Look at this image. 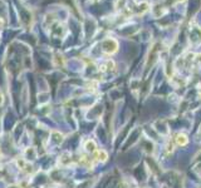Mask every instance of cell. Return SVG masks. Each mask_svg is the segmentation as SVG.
<instances>
[{"label": "cell", "instance_id": "8992f818", "mask_svg": "<svg viewBox=\"0 0 201 188\" xmlns=\"http://www.w3.org/2000/svg\"><path fill=\"white\" fill-rule=\"evenodd\" d=\"M3 100H4V97H3V94L0 93V105L3 104Z\"/></svg>", "mask_w": 201, "mask_h": 188}, {"label": "cell", "instance_id": "52a82bcc", "mask_svg": "<svg viewBox=\"0 0 201 188\" xmlns=\"http://www.w3.org/2000/svg\"><path fill=\"white\" fill-rule=\"evenodd\" d=\"M179 2H185V0H179Z\"/></svg>", "mask_w": 201, "mask_h": 188}, {"label": "cell", "instance_id": "3957f363", "mask_svg": "<svg viewBox=\"0 0 201 188\" xmlns=\"http://www.w3.org/2000/svg\"><path fill=\"white\" fill-rule=\"evenodd\" d=\"M96 158H97V160H99V162H106L107 158H108V154H107V152L103 151V149L96 151Z\"/></svg>", "mask_w": 201, "mask_h": 188}, {"label": "cell", "instance_id": "7a4b0ae2", "mask_svg": "<svg viewBox=\"0 0 201 188\" xmlns=\"http://www.w3.org/2000/svg\"><path fill=\"white\" fill-rule=\"evenodd\" d=\"M187 142H189L187 137L183 133H179L176 135V143H177V146H186Z\"/></svg>", "mask_w": 201, "mask_h": 188}, {"label": "cell", "instance_id": "ba28073f", "mask_svg": "<svg viewBox=\"0 0 201 188\" xmlns=\"http://www.w3.org/2000/svg\"><path fill=\"white\" fill-rule=\"evenodd\" d=\"M0 154H2V153H0Z\"/></svg>", "mask_w": 201, "mask_h": 188}, {"label": "cell", "instance_id": "6da1fadb", "mask_svg": "<svg viewBox=\"0 0 201 188\" xmlns=\"http://www.w3.org/2000/svg\"><path fill=\"white\" fill-rule=\"evenodd\" d=\"M102 49H103V52L106 54L111 55V54L117 52V49H118V43H117V40H114V39H106L102 43Z\"/></svg>", "mask_w": 201, "mask_h": 188}, {"label": "cell", "instance_id": "5b68a950", "mask_svg": "<svg viewBox=\"0 0 201 188\" xmlns=\"http://www.w3.org/2000/svg\"><path fill=\"white\" fill-rule=\"evenodd\" d=\"M147 9H148V4H147V3H142V4L140 5V10H138V11H140L141 14H143Z\"/></svg>", "mask_w": 201, "mask_h": 188}, {"label": "cell", "instance_id": "277c9868", "mask_svg": "<svg viewBox=\"0 0 201 188\" xmlns=\"http://www.w3.org/2000/svg\"><path fill=\"white\" fill-rule=\"evenodd\" d=\"M84 148H86V151L87 152H89V153H93V152H96L97 149V146H96V142L94 141H87L86 142V146H84Z\"/></svg>", "mask_w": 201, "mask_h": 188}]
</instances>
